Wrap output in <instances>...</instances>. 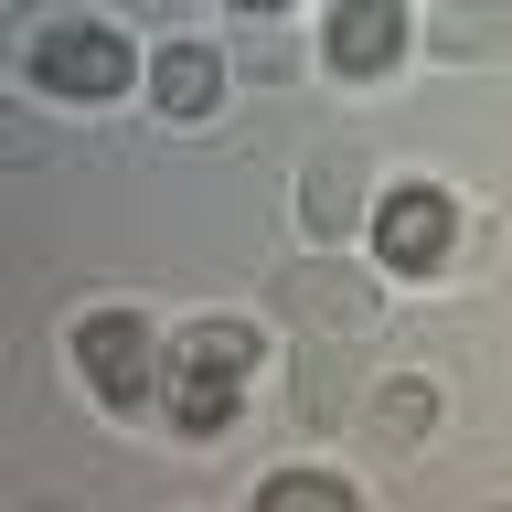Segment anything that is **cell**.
Wrapping results in <instances>:
<instances>
[{
	"mask_svg": "<svg viewBox=\"0 0 512 512\" xmlns=\"http://www.w3.org/2000/svg\"><path fill=\"white\" fill-rule=\"evenodd\" d=\"M256 374H267V331L256 320H192L171 331V384H160V416H171V438H224L235 416H246Z\"/></svg>",
	"mask_w": 512,
	"mask_h": 512,
	"instance_id": "1",
	"label": "cell"
},
{
	"mask_svg": "<svg viewBox=\"0 0 512 512\" xmlns=\"http://www.w3.org/2000/svg\"><path fill=\"white\" fill-rule=\"evenodd\" d=\"M256 512H363V491L342 470H278V480H256Z\"/></svg>",
	"mask_w": 512,
	"mask_h": 512,
	"instance_id": "10",
	"label": "cell"
},
{
	"mask_svg": "<svg viewBox=\"0 0 512 512\" xmlns=\"http://www.w3.org/2000/svg\"><path fill=\"white\" fill-rule=\"evenodd\" d=\"M22 75L43 96H64V107H107V96L150 86V64H139V43L118 22H43L22 43Z\"/></svg>",
	"mask_w": 512,
	"mask_h": 512,
	"instance_id": "2",
	"label": "cell"
},
{
	"mask_svg": "<svg viewBox=\"0 0 512 512\" xmlns=\"http://www.w3.org/2000/svg\"><path fill=\"white\" fill-rule=\"evenodd\" d=\"M160 107V118H214V96H224V54L214 43H160L150 54V86H139Z\"/></svg>",
	"mask_w": 512,
	"mask_h": 512,
	"instance_id": "6",
	"label": "cell"
},
{
	"mask_svg": "<svg viewBox=\"0 0 512 512\" xmlns=\"http://www.w3.org/2000/svg\"><path fill=\"white\" fill-rule=\"evenodd\" d=\"M224 11H246V22H278V11H288V0H224Z\"/></svg>",
	"mask_w": 512,
	"mask_h": 512,
	"instance_id": "11",
	"label": "cell"
},
{
	"mask_svg": "<svg viewBox=\"0 0 512 512\" xmlns=\"http://www.w3.org/2000/svg\"><path fill=\"white\" fill-rule=\"evenodd\" d=\"M278 299H288V320H320L331 342H342V331H374V299H363L352 278H331V267H299Z\"/></svg>",
	"mask_w": 512,
	"mask_h": 512,
	"instance_id": "8",
	"label": "cell"
},
{
	"mask_svg": "<svg viewBox=\"0 0 512 512\" xmlns=\"http://www.w3.org/2000/svg\"><path fill=\"white\" fill-rule=\"evenodd\" d=\"M438 416H448V395H438L427 374H395V384H374V438H384V448L438 438Z\"/></svg>",
	"mask_w": 512,
	"mask_h": 512,
	"instance_id": "9",
	"label": "cell"
},
{
	"mask_svg": "<svg viewBox=\"0 0 512 512\" xmlns=\"http://www.w3.org/2000/svg\"><path fill=\"white\" fill-rule=\"evenodd\" d=\"M374 256L395 267V278H438L448 256H459V203H448L438 182L374 192Z\"/></svg>",
	"mask_w": 512,
	"mask_h": 512,
	"instance_id": "4",
	"label": "cell"
},
{
	"mask_svg": "<svg viewBox=\"0 0 512 512\" xmlns=\"http://www.w3.org/2000/svg\"><path fill=\"white\" fill-rule=\"evenodd\" d=\"M320 64L342 75V86H374L406 64V0H331V22H320Z\"/></svg>",
	"mask_w": 512,
	"mask_h": 512,
	"instance_id": "5",
	"label": "cell"
},
{
	"mask_svg": "<svg viewBox=\"0 0 512 512\" xmlns=\"http://www.w3.org/2000/svg\"><path fill=\"white\" fill-rule=\"evenodd\" d=\"M75 374L96 384V406L139 416V406H160V384H171V342H160L139 310H86L75 320Z\"/></svg>",
	"mask_w": 512,
	"mask_h": 512,
	"instance_id": "3",
	"label": "cell"
},
{
	"mask_svg": "<svg viewBox=\"0 0 512 512\" xmlns=\"http://www.w3.org/2000/svg\"><path fill=\"white\" fill-rule=\"evenodd\" d=\"M299 224H310L320 246H342L352 224H363V160L352 150H320L310 171H299Z\"/></svg>",
	"mask_w": 512,
	"mask_h": 512,
	"instance_id": "7",
	"label": "cell"
}]
</instances>
